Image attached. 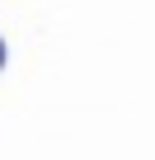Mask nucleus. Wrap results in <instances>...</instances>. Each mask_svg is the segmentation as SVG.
<instances>
[{
  "instance_id": "obj_1",
  "label": "nucleus",
  "mask_w": 155,
  "mask_h": 160,
  "mask_svg": "<svg viewBox=\"0 0 155 160\" xmlns=\"http://www.w3.org/2000/svg\"><path fill=\"white\" fill-rule=\"evenodd\" d=\"M0 66H5V38H0Z\"/></svg>"
}]
</instances>
